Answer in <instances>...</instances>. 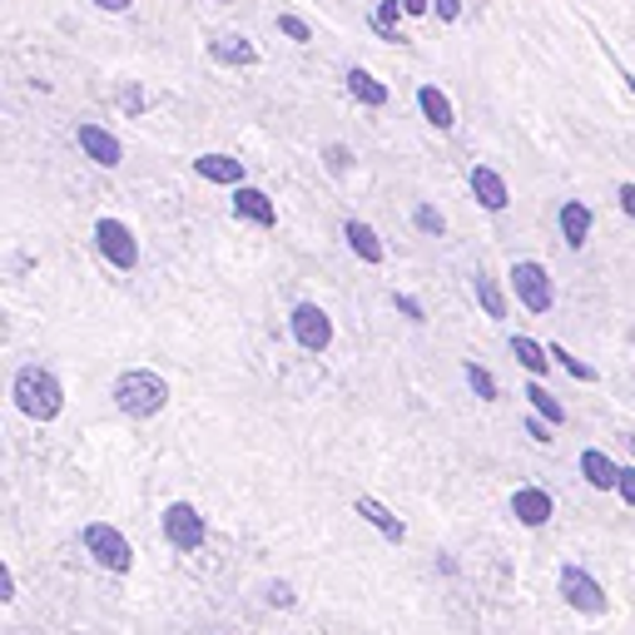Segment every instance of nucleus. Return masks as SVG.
<instances>
[{
  "label": "nucleus",
  "mask_w": 635,
  "mask_h": 635,
  "mask_svg": "<svg viewBox=\"0 0 635 635\" xmlns=\"http://www.w3.org/2000/svg\"><path fill=\"white\" fill-rule=\"evenodd\" d=\"M551 432H556V427H551V422H546V417H541V412H531V417H526V437H531V442H541V446H546V442H556V437H551Z\"/></svg>",
  "instance_id": "nucleus-24"
},
{
  "label": "nucleus",
  "mask_w": 635,
  "mask_h": 635,
  "mask_svg": "<svg viewBox=\"0 0 635 635\" xmlns=\"http://www.w3.org/2000/svg\"><path fill=\"white\" fill-rule=\"evenodd\" d=\"M10 397H15V407L30 417V422H55V417L65 412V387H60V377L40 363H25L15 377H10Z\"/></svg>",
  "instance_id": "nucleus-1"
},
{
  "label": "nucleus",
  "mask_w": 635,
  "mask_h": 635,
  "mask_svg": "<svg viewBox=\"0 0 635 635\" xmlns=\"http://www.w3.org/2000/svg\"><path fill=\"white\" fill-rule=\"evenodd\" d=\"M556 595H561V601L571 605L575 615H605V605H611L605 585L595 581L585 566H575V561H561V566H556Z\"/></svg>",
  "instance_id": "nucleus-4"
},
{
  "label": "nucleus",
  "mask_w": 635,
  "mask_h": 635,
  "mask_svg": "<svg viewBox=\"0 0 635 635\" xmlns=\"http://www.w3.org/2000/svg\"><path fill=\"white\" fill-rule=\"evenodd\" d=\"M109 397H115V407L125 417H159L169 402V383L159 373H144V367H134V373H119L115 387H109Z\"/></svg>",
  "instance_id": "nucleus-2"
},
{
  "label": "nucleus",
  "mask_w": 635,
  "mask_h": 635,
  "mask_svg": "<svg viewBox=\"0 0 635 635\" xmlns=\"http://www.w3.org/2000/svg\"><path fill=\"white\" fill-rule=\"evenodd\" d=\"M512 288H516V298H521L531 313H546V308H551V278H546L541 263H516L512 268Z\"/></svg>",
  "instance_id": "nucleus-7"
},
{
  "label": "nucleus",
  "mask_w": 635,
  "mask_h": 635,
  "mask_svg": "<svg viewBox=\"0 0 635 635\" xmlns=\"http://www.w3.org/2000/svg\"><path fill=\"white\" fill-rule=\"evenodd\" d=\"M615 496L635 512V466H621V482H615Z\"/></svg>",
  "instance_id": "nucleus-25"
},
{
  "label": "nucleus",
  "mask_w": 635,
  "mask_h": 635,
  "mask_svg": "<svg viewBox=\"0 0 635 635\" xmlns=\"http://www.w3.org/2000/svg\"><path fill=\"white\" fill-rule=\"evenodd\" d=\"M521 397H526V402H531V412H541L551 427H561V422H566V407L556 402V397L546 392V387L536 383V377H531V383H526V392H521Z\"/></svg>",
  "instance_id": "nucleus-12"
},
{
  "label": "nucleus",
  "mask_w": 635,
  "mask_h": 635,
  "mask_svg": "<svg viewBox=\"0 0 635 635\" xmlns=\"http://www.w3.org/2000/svg\"><path fill=\"white\" fill-rule=\"evenodd\" d=\"M353 512L363 516V521L373 526V531H383L387 541H407V526H402V516H397L387 502H377V496H357V502H353Z\"/></svg>",
  "instance_id": "nucleus-9"
},
{
  "label": "nucleus",
  "mask_w": 635,
  "mask_h": 635,
  "mask_svg": "<svg viewBox=\"0 0 635 635\" xmlns=\"http://www.w3.org/2000/svg\"><path fill=\"white\" fill-rule=\"evenodd\" d=\"M551 357H556V363L566 367V373L575 377V383H591V377H595V367H585L581 357H571V353H566V347H551Z\"/></svg>",
  "instance_id": "nucleus-21"
},
{
  "label": "nucleus",
  "mask_w": 635,
  "mask_h": 635,
  "mask_svg": "<svg viewBox=\"0 0 635 635\" xmlns=\"http://www.w3.org/2000/svg\"><path fill=\"white\" fill-rule=\"evenodd\" d=\"M198 169H204V174L208 179H218V184H228V179H238V164H228V159H204V164H198Z\"/></svg>",
  "instance_id": "nucleus-23"
},
{
  "label": "nucleus",
  "mask_w": 635,
  "mask_h": 635,
  "mask_svg": "<svg viewBox=\"0 0 635 635\" xmlns=\"http://www.w3.org/2000/svg\"><path fill=\"white\" fill-rule=\"evenodd\" d=\"M347 244H353L357 254L367 258V263H377V258H383V244H377V234H373V228H367V224H357V218H353V224H347Z\"/></svg>",
  "instance_id": "nucleus-15"
},
{
  "label": "nucleus",
  "mask_w": 635,
  "mask_h": 635,
  "mask_svg": "<svg viewBox=\"0 0 635 635\" xmlns=\"http://www.w3.org/2000/svg\"><path fill=\"white\" fill-rule=\"evenodd\" d=\"M263 601L273 605V611H293L298 595H293V585H288V581H268L263 585Z\"/></svg>",
  "instance_id": "nucleus-20"
},
{
  "label": "nucleus",
  "mask_w": 635,
  "mask_h": 635,
  "mask_svg": "<svg viewBox=\"0 0 635 635\" xmlns=\"http://www.w3.org/2000/svg\"><path fill=\"white\" fill-rule=\"evenodd\" d=\"M512 353H516V363H521L531 377H541L546 367H551V353H546L541 343H531V337H512Z\"/></svg>",
  "instance_id": "nucleus-13"
},
{
  "label": "nucleus",
  "mask_w": 635,
  "mask_h": 635,
  "mask_svg": "<svg viewBox=\"0 0 635 635\" xmlns=\"http://www.w3.org/2000/svg\"><path fill=\"white\" fill-rule=\"evenodd\" d=\"M621 204H625V214H635V184L621 189Z\"/></svg>",
  "instance_id": "nucleus-29"
},
{
  "label": "nucleus",
  "mask_w": 635,
  "mask_h": 635,
  "mask_svg": "<svg viewBox=\"0 0 635 635\" xmlns=\"http://www.w3.org/2000/svg\"><path fill=\"white\" fill-rule=\"evenodd\" d=\"M561 228H566V244L581 248L585 234H591V214H585L581 204H566V208H561Z\"/></svg>",
  "instance_id": "nucleus-14"
},
{
  "label": "nucleus",
  "mask_w": 635,
  "mask_h": 635,
  "mask_svg": "<svg viewBox=\"0 0 635 635\" xmlns=\"http://www.w3.org/2000/svg\"><path fill=\"white\" fill-rule=\"evenodd\" d=\"M79 546H85V556L99 566V571H109V575L134 571V546H129V536L119 531V526L85 521V526H79Z\"/></svg>",
  "instance_id": "nucleus-3"
},
{
  "label": "nucleus",
  "mask_w": 635,
  "mask_h": 635,
  "mask_svg": "<svg viewBox=\"0 0 635 635\" xmlns=\"http://www.w3.org/2000/svg\"><path fill=\"white\" fill-rule=\"evenodd\" d=\"M512 516L526 526V531H541V526L556 516V496L546 492V486H516V492H512Z\"/></svg>",
  "instance_id": "nucleus-6"
},
{
  "label": "nucleus",
  "mask_w": 635,
  "mask_h": 635,
  "mask_svg": "<svg viewBox=\"0 0 635 635\" xmlns=\"http://www.w3.org/2000/svg\"><path fill=\"white\" fill-rule=\"evenodd\" d=\"M159 531H164V541L174 546V551H198L208 536V521L194 502H169L164 512H159Z\"/></svg>",
  "instance_id": "nucleus-5"
},
{
  "label": "nucleus",
  "mask_w": 635,
  "mask_h": 635,
  "mask_svg": "<svg viewBox=\"0 0 635 635\" xmlns=\"http://www.w3.org/2000/svg\"><path fill=\"white\" fill-rule=\"evenodd\" d=\"M397 308H402L412 323H422V303H417V298H397Z\"/></svg>",
  "instance_id": "nucleus-28"
},
{
  "label": "nucleus",
  "mask_w": 635,
  "mask_h": 635,
  "mask_svg": "<svg viewBox=\"0 0 635 635\" xmlns=\"http://www.w3.org/2000/svg\"><path fill=\"white\" fill-rule=\"evenodd\" d=\"M417 224H422L427 234H442V214H432V208H417Z\"/></svg>",
  "instance_id": "nucleus-27"
},
{
  "label": "nucleus",
  "mask_w": 635,
  "mask_h": 635,
  "mask_svg": "<svg viewBox=\"0 0 635 635\" xmlns=\"http://www.w3.org/2000/svg\"><path fill=\"white\" fill-rule=\"evenodd\" d=\"M238 214L258 218V224H273V208H268V198L254 194V189H244V194H238Z\"/></svg>",
  "instance_id": "nucleus-17"
},
{
  "label": "nucleus",
  "mask_w": 635,
  "mask_h": 635,
  "mask_svg": "<svg viewBox=\"0 0 635 635\" xmlns=\"http://www.w3.org/2000/svg\"><path fill=\"white\" fill-rule=\"evenodd\" d=\"M466 383H472V392L482 397V402H496V377L486 373V367H476V363H466Z\"/></svg>",
  "instance_id": "nucleus-18"
},
{
  "label": "nucleus",
  "mask_w": 635,
  "mask_h": 635,
  "mask_svg": "<svg viewBox=\"0 0 635 635\" xmlns=\"http://www.w3.org/2000/svg\"><path fill=\"white\" fill-rule=\"evenodd\" d=\"M476 298H482V308H486V318H502L506 313V303H502V293H496V283L486 273H476Z\"/></svg>",
  "instance_id": "nucleus-19"
},
{
  "label": "nucleus",
  "mask_w": 635,
  "mask_h": 635,
  "mask_svg": "<svg viewBox=\"0 0 635 635\" xmlns=\"http://www.w3.org/2000/svg\"><path fill=\"white\" fill-rule=\"evenodd\" d=\"M95 234H99V248H105V258H109V263H119V268H134V238H129V228H119L115 218H105V224H99Z\"/></svg>",
  "instance_id": "nucleus-11"
},
{
  "label": "nucleus",
  "mask_w": 635,
  "mask_h": 635,
  "mask_svg": "<svg viewBox=\"0 0 635 635\" xmlns=\"http://www.w3.org/2000/svg\"><path fill=\"white\" fill-rule=\"evenodd\" d=\"M581 482L591 486V492H615V482H621V466H615L601 446H585V452H581Z\"/></svg>",
  "instance_id": "nucleus-10"
},
{
  "label": "nucleus",
  "mask_w": 635,
  "mask_h": 635,
  "mask_svg": "<svg viewBox=\"0 0 635 635\" xmlns=\"http://www.w3.org/2000/svg\"><path fill=\"white\" fill-rule=\"evenodd\" d=\"M85 149L99 159V164H115V144H109V139L99 134V129H85Z\"/></svg>",
  "instance_id": "nucleus-22"
},
{
  "label": "nucleus",
  "mask_w": 635,
  "mask_h": 635,
  "mask_svg": "<svg viewBox=\"0 0 635 635\" xmlns=\"http://www.w3.org/2000/svg\"><path fill=\"white\" fill-rule=\"evenodd\" d=\"M0 601H15V571H10V566H0Z\"/></svg>",
  "instance_id": "nucleus-26"
},
{
  "label": "nucleus",
  "mask_w": 635,
  "mask_h": 635,
  "mask_svg": "<svg viewBox=\"0 0 635 635\" xmlns=\"http://www.w3.org/2000/svg\"><path fill=\"white\" fill-rule=\"evenodd\" d=\"M472 189H476V198H482L486 208H502V204H506V189H502V179H496V174H486V169H476V174H472Z\"/></svg>",
  "instance_id": "nucleus-16"
},
{
  "label": "nucleus",
  "mask_w": 635,
  "mask_h": 635,
  "mask_svg": "<svg viewBox=\"0 0 635 635\" xmlns=\"http://www.w3.org/2000/svg\"><path fill=\"white\" fill-rule=\"evenodd\" d=\"M293 337L308 347V353H323V347L333 343V323H327L323 308L298 303V308H293Z\"/></svg>",
  "instance_id": "nucleus-8"
}]
</instances>
